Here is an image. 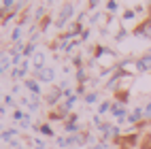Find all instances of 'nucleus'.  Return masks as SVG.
Masks as SVG:
<instances>
[{
  "label": "nucleus",
  "instance_id": "1",
  "mask_svg": "<svg viewBox=\"0 0 151 149\" xmlns=\"http://www.w3.org/2000/svg\"><path fill=\"white\" fill-rule=\"evenodd\" d=\"M143 32H145L147 36H151V19H149V22L145 24V28H143Z\"/></svg>",
  "mask_w": 151,
  "mask_h": 149
}]
</instances>
